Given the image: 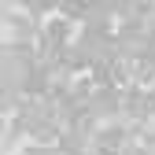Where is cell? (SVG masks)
I'll return each mask as SVG.
<instances>
[{
  "instance_id": "1",
  "label": "cell",
  "mask_w": 155,
  "mask_h": 155,
  "mask_svg": "<svg viewBox=\"0 0 155 155\" xmlns=\"http://www.w3.org/2000/svg\"><path fill=\"white\" fill-rule=\"evenodd\" d=\"M15 155H63V151H59V144H37V140H30L26 148H18Z\"/></svg>"
}]
</instances>
